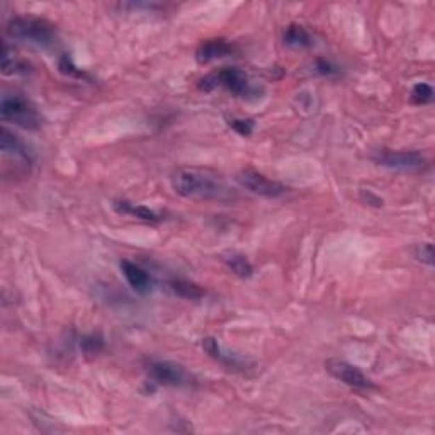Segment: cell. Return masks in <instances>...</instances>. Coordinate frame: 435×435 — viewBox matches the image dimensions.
Returning a JSON list of instances; mask_svg holds the SVG:
<instances>
[{
  "label": "cell",
  "instance_id": "ffe728a7",
  "mask_svg": "<svg viewBox=\"0 0 435 435\" xmlns=\"http://www.w3.org/2000/svg\"><path fill=\"white\" fill-rule=\"evenodd\" d=\"M361 199L364 202H368L369 206H376V208H381V206H383V199H379V197H377L376 194H372L371 190L362 189L361 190Z\"/></svg>",
  "mask_w": 435,
  "mask_h": 435
},
{
  "label": "cell",
  "instance_id": "d6986e66",
  "mask_svg": "<svg viewBox=\"0 0 435 435\" xmlns=\"http://www.w3.org/2000/svg\"><path fill=\"white\" fill-rule=\"evenodd\" d=\"M230 126L242 136H249L254 131V121L250 120H231Z\"/></svg>",
  "mask_w": 435,
  "mask_h": 435
},
{
  "label": "cell",
  "instance_id": "8992f818",
  "mask_svg": "<svg viewBox=\"0 0 435 435\" xmlns=\"http://www.w3.org/2000/svg\"><path fill=\"white\" fill-rule=\"evenodd\" d=\"M150 379L162 386H186L190 383V376L182 366L169 361H155L148 366Z\"/></svg>",
  "mask_w": 435,
  "mask_h": 435
},
{
  "label": "cell",
  "instance_id": "9c48e42d",
  "mask_svg": "<svg viewBox=\"0 0 435 435\" xmlns=\"http://www.w3.org/2000/svg\"><path fill=\"white\" fill-rule=\"evenodd\" d=\"M121 272L128 281V284L135 289L136 293H147L151 286V277L143 267H140L138 264H133L129 261H123L120 264Z\"/></svg>",
  "mask_w": 435,
  "mask_h": 435
},
{
  "label": "cell",
  "instance_id": "52a82bcc",
  "mask_svg": "<svg viewBox=\"0 0 435 435\" xmlns=\"http://www.w3.org/2000/svg\"><path fill=\"white\" fill-rule=\"evenodd\" d=\"M325 369L335 379H338L340 383L347 384L350 388L356 389H371L374 384L371 383L369 377L364 376V372L356 366L349 364V362L340 361V359H328L325 362Z\"/></svg>",
  "mask_w": 435,
  "mask_h": 435
},
{
  "label": "cell",
  "instance_id": "30bf717a",
  "mask_svg": "<svg viewBox=\"0 0 435 435\" xmlns=\"http://www.w3.org/2000/svg\"><path fill=\"white\" fill-rule=\"evenodd\" d=\"M231 51H233V48L224 40H208L201 43L199 48L196 49V58L199 63H209L213 60L231 55Z\"/></svg>",
  "mask_w": 435,
  "mask_h": 435
},
{
  "label": "cell",
  "instance_id": "e0dca14e",
  "mask_svg": "<svg viewBox=\"0 0 435 435\" xmlns=\"http://www.w3.org/2000/svg\"><path fill=\"white\" fill-rule=\"evenodd\" d=\"M434 99V89L429 83H417V85L411 89V101L415 104H429Z\"/></svg>",
  "mask_w": 435,
  "mask_h": 435
},
{
  "label": "cell",
  "instance_id": "ba28073f",
  "mask_svg": "<svg viewBox=\"0 0 435 435\" xmlns=\"http://www.w3.org/2000/svg\"><path fill=\"white\" fill-rule=\"evenodd\" d=\"M213 74H215L218 85L227 87L231 94L240 95V97H245V95L250 92L249 75H247L242 68L224 67V68H221V70L213 72Z\"/></svg>",
  "mask_w": 435,
  "mask_h": 435
},
{
  "label": "cell",
  "instance_id": "277c9868",
  "mask_svg": "<svg viewBox=\"0 0 435 435\" xmlns=\"http://www.w3.org/2000/svg\"><path fill=\"white\" fill-rule=\"evenodd\" d=\"M372 160L381 167L402 172H420L427 167V158L415 150H389L381 148L374 151Z\"/></svg>",
  "mask_w": 435,
  "mask_h": 435
},
{
  "label": "cell",
  "instance_id": "3957f363",
  "mask_svg": "<svg viewBox=\"0 0 435 435\" xmlns=\"http://www.w3.org/2000/svg\"><path fill=\"white\" fill-rule=\"evenodd\" d=\"M2 120L13 123L22 129H38L41 126V117L36 108L22 95H3L0 102Z\"/></svg>",
  "mask_w": 435,
  "mask_h": 435
},
{
  "label": "cell",
  "instance_id": "6da1fadb",
  "mask_svg": "<svg viewBox=\"0 0 435 435\" xmlns=\"http://www.w3.org/2000/svg\"><path fill=\"white\" fill-rule=\"evenodd\" d=\"M172 187L175 192L189 199H211L227 201L233 197L227 182L211 170L196 169V167H184L172 175Z\"/></svg>",
  "mask_w": 435,
  "mask_h": 435
},
{
  "label": "cell",
  "instance_id": "5bb4252c",
  "mask_svg": "<svg viewBox=\"0 0 435 435\" xmlns=\"http://www.w3.org/2000/svg\"><path fill=\"white\" fill-rule=\"evenodd\" d=\"M224 262L230 267L231 272L236 274L238 277H243V279H245V277H250L252 272H254V267H252L249 258L242 254H228L227 257H224Z\"/></svg>",
  "mask_w": 435,
  "mask_h": 435
},
{
  "label": "cell",
  "instance_id": "8fae6325",
  "mask_svg": "<svg viewBox=\"0 0 435 435\" xmlns=\"http://www.w3.org/2000/svg\"><path fill=\"white\" fill-rule=\"evenodd\" d=\"M284 44L289 48H310L313 47L311 34L299 24H291L284 31Z\"/></svg>",
  "mask_w": 435,
  "mask_h": 435
},
{
  "label": "cell",
  "instance_id": "2e32d148",
  "mask_svg": "<svg viewBox=\"0 0 435 435\" xmlns=\"http://www.w3.org/2000/svg\"><path fill=\"white\" fill-rule=\"evenodd\" d=\"M2 72L6 75H14V74H21V72H26V65L17 60L16 56L10 55L9 47L3 44V53H2Z\"/></svg>",
  "mask_w": 435,
  "mask_h": 435
},
{
  "label": "cell",
  "instance_id": "5b68a950",
  "mask_svg": "<svg viewBox=\"0 0 435 435\" xmlns=\"http://www.w3.org/2000/svg\"><path fill=\"white\" fill-rule=\"evenodd\" d=\"M236 181H238V184L243 189L249 190L250 194L267 197V199H276V197L284 196L288 192V189L281 182L272 181V179H269L267 175L261 174L257 170H242L236 175Z\"/></svg>",
  "mask_w": 435,
  "mask_h": 435
},
{
  "label": "cell",
  "instance_id": "7a4b0ae2",
  "mask_svg": "<svg viewBox=\"0 0 435 435\" xmlns=\"http://www.w3.org/2000/svg\"><path fill=\"white\" fill-rule=\"evenodd\" d=\"M7 34L14 40H21L38 48H51L58 41L55 26L36 17L10 19L9 24H7Z\"/></svg>",
  "mask_w": 435,
  "mask_h": 435
},
{
  "label": "cell",
  "instance_id": "7c38bea8",
  "mask_svg": "<svg viewBox=\"0 0 435 435\" xmlns=\"http://www.w3.org/2000/svg\"><path fill=\"white\" fill-rule=\"evenodd\" d=\"M0 148H2L3 155H14L28 160V151H26L22 141L7 128H2V131H0Z\"/></svg>",
  "mask_w": 435,
  "mask_h": 435
},
{
  "label": "cell",
  "instance_id": "9a60e30c",
  "mask_svg": "<svg viewBox=\"0 0 435 435\" xmlns=\"http://www.w3.org/2000/svg\"><path fill=\"white\" fill-rule=\"evenodd\" d=\"M116 208L120 209L121 213H128V215H133L140 220L145 221H158L160 215H156L154 209L147 208V206H135V204H129V202H117Z\"/></svg>",
  "mask_w": 435,
  "mask_h": 435
},
{
  "label": "cell",
  "instance_id": "4fadbf2b",
  "mask_svg": "<svg viewBox=\"0 0 435 435\" xmlns=\"http://www.w3.org/2000/svg\"><path fill=\"white\" fill-rule=\"evenodd\" d=\"M170 288L175 295H179L181 297H186V299H201L204 296V289L199 288L194 282L186 281V279H174L170 281Z\"/></svg>",
  "mask_w": 435,
  "mask_h": 435
},
{
  "label": "cell",
  "instance_id": "ac0fdd59",
  "mask_svg": "<svg viewBox=\"0 0 435 435\" xmlns=\"http://www.w3.org/2000/svg\"><path fill=\"white\" fill-rule=\"evenodd\" d=\"M415 257L418 258L422 264L425 265H432L434 264V247L432 243H422V245L417 247L415 250Z\"/></svg>",
  "mask_w": 435,
  "mask_h": 435
}]
</instances>
